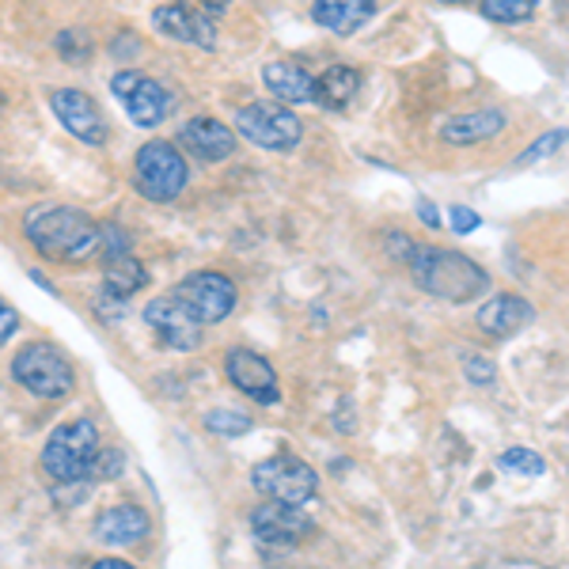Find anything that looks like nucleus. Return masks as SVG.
Listing matches in <instances>:
<instances>
[{"label":"nucleus","instance_id":"obj_9","mask_svg":"<svg viewBox=\"0 0 569 569\" xmlns=\"http://www.w3.org/2000/svg\"><path fill=\"white\" fill-rule=\"evenodd\" d=\"M110 91L118 96V103L126 107V114L133 118V126H144V130H152V126H160L163 118L171 114V107H176V99L163 91L160 80L144 77V72H114L110 77Z\"/></svg>","mask_w":569,"mask_h":569},{"label":"nucleus","instance_id":"obj_24","mask_svg":"<svg viewBox=\"0 0 569 569\" xmlns=\"http://www.w3.org/2000/svg\"><path fill=\"white\" fill-rule=\"evenodd\" d=\"M498 467H501V471H509V475H525V479H536V475L547 471V460L539 452H531V448H509V452H501Z\"/></svg>","mask_w":569,"mask_h":569},{"label":"nucleus","instance_id":"obj_8","mask_svg":"<svg viewBox=\"0 0 569 569\" xmlns=\"http://www.w3.org/2000/svg\"><path fill=\"white\" fill-rule=\"evenodd\" d=\"M171 300L187 308L198 323H220L236 311V284L217 270H198L171 289Z\"/></svg>","mask_w":569,"mask_h":569},{"label":"nucleus","instance_id":"obj_11","mask_svg":"<svg viewBox=\"0 0 569 569\" xmlns=\"http://www.w3.org/2000/svg\"><path fill=\"white\" fill-rule=\"evenodd\" d=\"M50 110L58 114V122L84 144H103L107 141V122L103 110L96 107V99L84 96L77 88H58L50 91Z\"/></svg>","mask_w":569,"mask_h":569},{"label":"nucleus","instance_id":"obj_6","mask_svg":"<svg viewBox=\"0 0 569 569\" xmlns=\"http://www.w3.org/2000/svg\"><path fill=\"white\" fill-rule=\"evenodd\" d=\"M137 190L149 201H176L187 187V160L171 141H149L137 152Z\"/></svg>","mask_w":569,"mask_h":569},{"label":"nucleus","instance_id":"obj_14","mask_svg":"<svg viewBox=\"0 0 569 569\" xmlns=\"http://www.w3.org/2000/svg\"><path fill=\"white\" fill-rule=\"evenodd\" d=\"M152 23L160 34L176 42H190V46H201V50H213L217 46V34H213V23L201 8H187V4H163L152 12Z\"/></svg>","mask_w":569,"mask_h":569},{"label":"nucleus","instance_id":"obj_20","mask_svg":"<svg viewBox=\"0 0 569 569\" xmlns=\"http://www.w3.org/2000/svg\"><path fill=\"white\" fill-rule=\"evenodd\" d=\"M505 130V114L501 110H471V114H456L445 122V137L448 144H475V141H490Z\"/></svg>","mask_w":569,"mask_h":569},{"label":"nucleus","instance_id":"obj_27","mask_svg":"<svg viewBox=\"0 0 569 569\" xmlns=\"http://www.w3.org/2000/svg\"><path fill=\"white\" fill-rule=\"evenodd\" d=\"M448 224H452L460 236H467V232H475V228L482 224V217L475 213V209H467V206H452V209H448Z\"/></svg>","mask_w":569,"mask_h":569},{"label":"nucleus","instance_id":"obj_7","mask_svg":"<svg viewBox=\"0 0 569 569\" xmlns=\"http://www.w3.org/2000/svg\"><path fill=\"white\" fill-rule=\"evenodd\" d=\"M251 482L262 498L297 505V509L316 498L319 490V475L305 460H297V456H270V460H262L251 471Z\"/></svg>","mask_w":569,"mask_h":569},{"label":"nucleus","instance_id":"obj_32","mask_svg":"<svg viewBox=\"0 0 569 569\" xmlns=\"http://www.w3.org/2000/svg\"><path fill=\"white\" fill-rule=\"evenodd\" d=\"M91 569H137V566H130V562H122V558H99L96 566Z\"/></svg>","mask_w":569,"mask_h":569},{"label":"nucleus","instance_id":"obj_5","mask_svg":"<svg viewBox=\"0 0 569 569\" xmlns=\"http://www.w3.org/2000/svg\"><path fill=\"white\" fill-rule=\"evenodd\" d=\"M236 130H240L251 144L270 149V152L297 149L300 137H305L300 118L281 103H247V107H240L236 110Z\"/></svg>","mask_w":569,"mask_h":569},{"label":"nucleus","instance_id":"obj_23","mask_svg":"<svg viewBox=\"0 0 569 569\" xmlns=\"http://www.w3.org/2000/svg\"><path fill=\"white\" fill-rule=\"evenodd\" d=\"M482 16L493 23H525L536 16V0H486Z\"/></svg>","mask_w":569,"mask_h":569},{"label":"nucleus","instance_id":"obj_17","mask_svg":"<svg viewBox=\"0 0 569 569\" xmlns=\"http://www.w3.org/2000/svg\"><path fill=\"white\" fill-rule=\"evenodd\" d=\"M262 84L273 99L281 103H308L316 99V80L305 66H292V61H273L262 69Z\"/></svg>","mask_w":569,"mask_h":569},{"label":"nucleus","instance_id":"obj_25","mask_svg":"<svg viewBox=\"0 0 569 569\" xmlns=\"http://www.w3.org/2000/svg\"><path fill=\"white\" fill-rule=\"evenodd\" d=\"M569 141V130H550V133H543L539 141H531L528 149H525V156L517 160V168H528V163H539V160H547V156H555L562 144Z\"/></svg>","mask_w":569,"mask_h":569},{"label":"nucleus","instance_id":"obj_4","mask_svg":"<svg viewBox=\"0 0 569 569\" xmlns=\"http://www.w3.org/2000/svg\"><path fill=\"white\" fill-rule=\"evenodd\" d=\"M12 376L39 399H61L72 391V361L50 342H27L16 353Z\"/></svg>","mask_w":569,"mask_h":569},{"label":"nucleus","instance_id":"obj_16","mask_svg":"<svg viewBox=\"0 0 569 569\" xmlns=\"http://www.w3.org/2000/svg\"><path fill=\"white\" fill-rule=\"evenodd\" d=\"M96 536L103 539L107 547H130V543H141L149 536V512L141 505H114L107 509L103 517L96 520Z\"/></svg>","mask_w":569,"mask_h":569},{"label":"nucleus","instance_id":"obj_2","mask_svg":"<svg viewBox=\"0 0 569 569\" xmlns=\"http://www.w3.org/2000/svg\"><path fill=\"white\" fill-rule=\"evenodd\" d=\"M418 289L433 292V297L448 300V305H471L490 289V278L479 262H471L460 251H445V247H421L410 259Z\"/></svg>","mask_w":569,"mask_h":569},{"label":"nucleus","instance_id":"obj_29","mask_svg":"<svg viewBox=\"0 0 569 569\" xmlns=\"http://www.w3.org/2000/svg\"><path fill=\"white\" fill-rule=\"evenodd\" d=\"M467 380L471 383H490L493 380V361H486V357H467Z\"/></svg>","mask_w":569,"mask_h":569},{"label":"nucleus","instance_id":"obj_28","mask_svg":"<svg viewBox=\"0 0 569 569\" xmlns=\"http://www.w3.org/2000/svg\"><path fill=\"white\" fill-rule=\"evenodd\" d=\"M91 475H96V479H114V475H122V452H99Z\"/></svg>","mask_w":569,"mask_h":569},{"label":"nucleus","instance_id":"obj_13","mask_svg":"<svg viewBox=\"0 0 569 569\" xmlns=\"http://www.w3.org/2000/svg\"><path fill=\"white\" fill-rule=\"evenodd\" d=\"M144 323H149L171 350H198V342H201V323L171 297L152 300V305L144 308Z\"/></svg>","mask_w":569,"mask_h":569},{"label":"nucleus","instance_id":"obj_3","mask_svg":"<svg viewBox=\"0 0 569 569\" xmlns=\"http://www.w3.org/2000/svg\"><path fill=\"white\" fill-rule=\"evenodd\" d=\"M99 456V433L91 421H66V426L53 429V437L42 448V471L53 482H80L91 475Z\"/></svg>","mask_w":569,"mask_h":569},{"label":"nucleus","instance_id":"obj_1","mask_svg":"<svg viewBox=\"0 0 569 569\" xmlns=\"http://www.w3.org/2000/svg\"><path fill=\"white\" fill-rule=\"evenodd\" d=\"M23 236L46 259L58 262H88L103 251V228L84 209L72 206H42L23 220Z\"/></svg>","mask_w":569,"mask_h":569},{"label":"nucleus","instance_id":"obj_18","mask_svg":"<svg viewBox=\"0 0 569 569\" xmlns=\"http://www.w3.org/2000/svg\"><path fill=\"white\" fill-rule=\"evenodd\" d=\"M531 323V305L525 297H493L479 308V327L493 338H512Z\"/></svg>","mask_w":569,"mask_h":569},{"label":"nucleus","instance_id":"obj_15","mask_svg":"<svg viewBox=\"0 0 569 569\" xmlns=\"http://www.w3.org/2000/svg\"><path fill=\"white\" fill-rule=\"evenodd\" d=\"M179 144L190 156H198V160L220 163L236 152V133L224 122H217V118H190L179 130Z\"/></svg>","mask_w":569,"mask_h":569},{"label":"nucleus","instance_id":"obj_26","mask_svg":"<svg viewBox=\"0 0 569 569\" xmlns=\"http://www.w3.org/2000/svg\"><path fill=\"white\" fill-rule=\"evenodd\" d=\"M251 426H254V421L247 415H236V410H209V415H206V429L224 433V437H243Z\"/></svg>","mask_w":569,"mask_h":569},{"label":"nucleus","instance_id":"obj_21","mask_svg":"<svg viewBox=\"0 0 569 569\" xmlns=\"http://www.w3.org/2000/svg\"><path fill=\"white\" fill-rule=\"evenodd\" d=\"M361 91V72L353 66H330L323 77L316 80V103L327 110H342L350 107Z\"/></svg>","mask_w":569,"mask_h":569},{"label":"nucleus","instance_id":"obj_31","mask_svg":"<svg viewBox=\"0 0 569 569\" xmlns=\"http://www.w3.org/2000/svg\"><path fill=\"white\" fill-rule=\"evenodd\" d=\"M418 213H421V220H426L429 228H440V217H437L433 201H426V198H421V201H418Z\"/></svg>","mask_w":569,"mask_h":569},{"label":"nucleus","instance_id":"obj_12","mask_svg":"<svg viewBox=\"0 0 569 569\" xmlns=\"http://www.w3.org/2000/svg\"><path fill=\"white\" fill-rule=\"evenodd\" d=\"M224 372H228V380L236 383V391L251 395L254 402H266V407L281 402L278 372H273V365L266 361V357L251 353V350H228V357H224Z\"/></svg>","mask_w":569,"mask_h":569},{"label":"nucleus","instance_id":"obj_10","mask_svg":"<svg viewBox=\"0 0 569 569\" xmlns=\"http://www.w3.org/2000/svg\"><path fill=\"white\" fill-rule=\"evenodd\" d=\"M251 531L262 547H297L316 531V525H311L297 505L266 501L251 512Z\"/></svg>","mask_w":569,"mask_h":569},{"label":"nucleus","instance_id":"obj_19","mask_svg":"<svg viewBox=\"0 0 569 569\" xmlns=\"http://www.w3.org/2000/svg\"><path fill=\"white\" fill-rule=\"evenodd\" d=\"M376 16L372 0H319L311 8V20L327 27L330 34H353L357 27H365Z\"/></svg>","mask_w":569,"mask_h":569},{"label":"nucleus","instance_id":"obj_30","mask_svg":"<svg viewBox=\"0 0 569 569\" xmlns=\"http://www.w3.org/2000/svg\"><path fill=\"white\" fill-rule=\"evenodd\" d=\"M16 327H20V311L8 305V300H0V346L16 335Z\"/></svg>","mask_w":569,"mask_h":569},{"label":"nucleus","instance_id":"obj_22","mask_svg":"<svg viewBox=\"0 0 569 569\" xmlns=\"http://www.w3.org/2000/svg\"><path fill=\"white\" fill-rule=\"evenodd\" d=\"M144 281H149V273H144V266L133 259V254H118V259L107 262V273H103V284L107 292L114 300L122 297H133L137 289H144Z\"/></svg>","mask_w":569,"mask_h":569}]
</instances>
